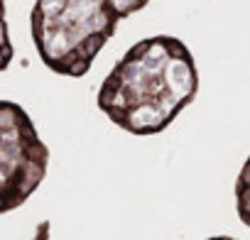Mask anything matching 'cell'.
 I'll list each match as a JSON object with an SVG mask.
<instances>
[{"instance_id":"6da1fadb","label":"cell","mask_w":250,"mask_h":240,"mask_svg":"<svg viewBox=\"0 0 250 240\" xmlns=\"http://www.w3.org/2000/svg\"><path fill=\"white\" fill-rule=\"evenodd\" d=\"M199 71L189 47L172 35L140 40L103 79L96 103L130 135H157L196 98Z\"/></svg>"},{"instance_id":"7a4b0ae2","label":"cell","mask_w":250,"mask_h":240,"mask_svg":"<svg viewBox=\"0 0 250 240\" xmlns=\"http://www.w3.org/2000/svg\"><path fill=\"white\" fill-rule=\"evenodd\" d=\"M150 0H35L32 42L42 64L69 79L91 71L118 22L140 13Z\"/></svg>"},{"instance_id":"3957f363","label":"cell","mask_w":250,"mask_h":240,"mask_svg":"<svg viewBox=\"0 0 250 240\" xmlns=\"http://www.w3.org/2000/svg\"><path fill=\"white\" fill-rule=\"evenodd\" d=\"M49 150L22 105L0 103V211L22 206L44 181Z\"/></svg>"},{"instance_id":"277c9868","label":"cell","mask_w":250,"mask_h":240,"mask_svg":"<svg viewBox=\"0 0 250 240\" xmlns=\"http://www.w3.org/2000/svg\"><path fill=\"white\" fill-rule=\"evenodd\" d=\"M233 194H235V213L250 228V157L245 160V164L240 167V172L235 177Z\"/></svg>"},{"instance_id":"5b68a950","label":"cell","mask_w":250,"mask_h":240,"mask_svg":"<svg viewBox=\"0 0 250 240\" xmlns=\"http://www.w3.org/2000/svg\"><path fill=\"white\" fill-rule=\"evenodd\" d=\"M206 240H235V238H230V235H213V238H206Z\"/></svg>"}]
</instances>
